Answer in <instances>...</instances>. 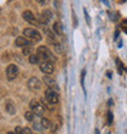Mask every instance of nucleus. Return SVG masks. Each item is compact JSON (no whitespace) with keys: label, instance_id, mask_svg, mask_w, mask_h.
I'll return each instance as SVG.
<instances>
[{"label":"nucleus","instance_id":"423d86ee","mask_svg":"<svg viewBox=\"0 0 127 134\" xmlns=\"http://www.w3.org/2000/svg\"><path fill=\"white\" fill-rule=\"evenodd\" d=\"M18 74V67L15 64H10L6 67V77L9 81H14Z\"/></svg>","mask_w":127,"mask_h":134},{"label":"nucleus","instance_id":"f3484780","mask_svg":"<svg viewBox=\"0 0 127 134\" xmlns=\"http://www.w3.org/2000/svg\"><path fill=\"white\" fill-rule=\"evenodd\" d=\"M32 51H33V49H32V46H25V48H22V54L25 55V56H31L32 55Z\"/></svg>","mask_w":127,"mask_h":134},{"label":"nucleus","instance_id":"1a4fd4ad","mask_svg":"<svg viewBox=\"0 0 127 134\" xmlns=\"http://www.w3.org/2000/svg\"><path fill=\"white\" fill-rule=\"evenodd\" d=\"M33 43L32 40H29L28 38H26L25 35L23 37H17V38L15 39V45L18 46V48H25V46H32L33 45Z\"/></svg>","mask_w":127,"mask_h":134},{"label":"nucleus","instance_id":"2eb2a0df","mask_svg":"<svg viewBox=\"0 0 127 134\" xmlns=\"http://www.w3.org/2000/svg\"><path fill=\"white\" fill-rule=\"evenodd\" d=\"M115 62H116V65H117V72H119L120 74H122V72H124V71H126V68L124 67V64L120 61V59H119V57H116V59H115Z\"/></svg>","mask_w":127,"mask_h":134},{"label":"nucleus","instance_id":"b1692460","mask_svg":"<svg viewBox=\"0 0 127 134\" xmlns=\"http://www.w3.org/2000/svg\"><path fill=\"white\" fill-rule=\"evenodd\" d=\"M72 20H73V26L75 27H77V25H78V22H77V17H76V14H75L73 11H72Z\"/></svg>","mask_w":127,"mask_h":134},{"label":"nucleus","instance_id":"4468645a","mask_svg":"<svg viewBox=\"0 0 127 134\" xmlns=\"http://www.w3.org/2000/svg\"><path fill=\"white\" fill-rule=\"evenodd\" d=\"M28 61H29V64L32 65H40L42 64V61H40V59H39V56L37 55V54H32L31 56L28 57Z\"/></svg>","mask_w":127,"mask_h":134},{"label":"nucleus","instance_id":"6e6552de","mask_svg":"<svg viewBox=\"0 0 127 134\" xmlns=\"http://www.w3.org/2000/svg\"><path fill=\"white\" fill-rule=\"evenodd\" d=\"M27 87L33 92H37V90L42 88V82L39 81L37 77H31L28 79V82H27Z\"/></svg>","mask_w":127,"mask_h":134},{"label":"nucleus","instance_id":"6ab92c4d","mask_svg":"<svg viewBox=\"0 0 127 134\" xmlns=\"http://www.w3.org/2000/svg\"><path fill=\"white\" fill-rule=\"evenodd\" d=\"M84 78H86V70H83L81 72V87L83 89V93H84L86 95V88H84Z\"/></svg>","mask_w":127,"mask_h":134},{"label":"nucleus","instance_id":"ddd939ff","mask_svg":"<svg viewBox=\"0 0 127 134\" xmlns=\"http://www.w3.org/2000/svg\"><path fill=\"white\" fill-rule=\"evenodd\" d=\"M53 31L55 32L56 35H62V26H61L60 22H54Z\"/></svg>","mask_w":127,"mask_h":134},{"label":"nucleus","instance_id":"20e7f679","mask_svg":"<svg viewBox=\"0 0 127 134\" xmlns=\"http://www.w3.org/2000/svg\"><path fill=\"white\" fill-rule=\"evenodd\" d=\"M29 107H31V111L34 112L35 116L42 117L43 115H44V110H45V107H44L39 101H37V100H31V102H29Z\"/></svg>","mask_w":127,"mask_h":134},{"label":"nucleus","instance_id":"0eeeda50","mask_svg":"<svg viewBox=\"0 0 127 134\" xmlns=\"http://www.w3.org/2000/svg\"><path fill=\"white\" fill-rule=\"evenodd\" d=\"M40 71H42L44 74H51L54 73V71H55V67H54V62L51 61H45V62H42L40 66H39Z\"/></svg>","mask_w":127,"mask_h":134},{"label":"nucleus","instance_id":"f257e3e1","mask_svg":"<svg viewBox=\"0 0 127 134\" xmlns=\"http://www.w3.org/2000/svg\"><path fill=\"white\" fill-rule=\"evenodd\" d=\"M37 55L39 56V59H40L42 62H45V61H51V62H53V61H55V57H54L53 53L44 45L38 46V49H37Z\"/></svg>","mask_w":127,"mask_h":134},{"label":"nucleus","instance_id":"f8f14e48","mask_svg":"<svg viewBox=\"0 0 127 134\" xmlns=\"http://www.w3.org/2000/svg\"><path fill=\"white\" fill-rule=\"evenodd\" d=\"M44 83H45V85H48L50 89H53V90H55V92H59V87H57L56 82L54 81V78L49 77V76H45L44 77Z\"/></svg>","mask_w":127,"mask_h":134},{"label":"nucleus","instance_id":"39448f33","mask_svg":"<svg viewBox=\"0 0 127 134\" xmlns=\"http://www.w3.org/2000/svg\"><path fill=\"white\" fill-rule=\"evenodd\" d=\"M45 99L51 104V105H56L59 102V95H57V92L53 90V89H46L45 90Z\"/></svg>","mask_w":127,"mask_h":134},{"label":"nucleus","instance_id":"9d476101","mask_svg":"<svg viewBox=\"0 0 127 134\" xmlns=\"http://www.w3.org/2000/svg\"><path fill=\"white\" fill-rule=\"evenodd\" d=\"M22 17H23V20H25V21H27L28 23H31V25L39 26L38 20L34 17V15H33V12H32V11H28V10H27V11H23Z\"/></svg>","mask_w":127,"mask_h":134},{"label":"nucleus","instance_id":"a878e982","mask_svg":"<svg viewBox=\"0 0 127 134\" xmlns=\"http://www.w3.org/2000/svg\"><path fill=\"white\" fill-rule=\"evenodd\" d=\"M106 77L109 78V79H111L113 78V72L111 71H106Z\"/></svg>","mask_w":127,"mask_h":134},{"label":"nucleus","instance_id":"393cba45","mask_svg":"<svg viewBox=\"0 0 127 134\" xmlns=\"http://www.w3.org/2000/svg\"><path fill=\"white\" fill-rule=\"evenodd\" d=\"M23 134H33V132H32L31 128L25 127V128H23Z\"/></svg>","mask_w":127,"mask_h":134},{"label":"nucleus","instance_id":"7ed1b4c3","mask_svg":"<svg viewBox=\"0 0 127 134\" xmlns=\"http://www.w3.org/2000/svg\"><path fill=\"white\" fill-rule=\"evenodd\" d=\"M51 18H53V12L50 10H44L42 11V14L39 15L38 17V22H39V26H42V27H45L50 21H51Z\"/></svg>","mask_w":127,"mask_h":134},{"label":"nucleus","instance_id":"9b49d317","mask_svg":"<svg viewBox=\"0 0 127 134\" xmlns=\"http://www.w3.org/2000/svg\"><path fill=\"white\" fill-rule=\"evenodd\" d=\"M5 111H6L10 116L16 115V106L12 100H5Z\"/></svg>","mask_w":127,"mask_h":134},{"label":"nucleus","instance_id":"a211bd4d","mask_svg":"<svg viewBox=\"0 0 127 134\" xmlns=\"http://www.w3.org/2000/svg\"><path fill=\"white\" fill-rule=\"evenodd\" d=\"M40 123H42V126H43L44 129H48V128H50V126H51V122H50L48 118H44V117L40 120Z\"/></svg>","mask_w":127,"mask_h":134},{"label":"nucleus","instance_id":"c756f323","mask_svg":"<svg viewBox=\"0 0 127 134\" xmlns=\"http://www.w3.org/2000/svg\"><path fill=\"white\" fill-rule=\"evenodd\" d=\"M114 105V100L113 99H109L108 100V106H113Z\"/></svg>","mask_w":127,"mask_h":134},{"label":"nucleus","instance_id":"f03ea898","mask_svg":"<svg viewBox=\"0 0 127 134\" xmlns=\"http://www.w3.org/2000/svg\"><path fill=\"white\" fill-rule=\"evenodd\" d=\"M23 35H25L26 38L31 39L32 42H40V40H42V34L34 28L23 29Z\"/></svg>","mask_w":127,"mask_h":134},{"label":"nucleus","instance_id":"412c9836","mask_svg":"<svg viewBox=\"0 0 127 134\" xmlns=\"http://www.w3.org/2000/svg\"><path fill=\"white\" fill-rule=\"evenodd\" d=\"M33 128H34L35 131H42V129H44L42 123H38V122H34V123H33Z\"/></svg>","mask_w":127,"mask_h":134},{"label":"nucleus","instance_id":"473e14b6","mask_svg":"<svg viewBox=\"0 0 127 134\" xmlns=\"http://www.w3.org/2000/svg\"><path fill=\"white\" fill-rule=\"evenodd\" d=\"M122 45H124V43H122V40H120L119 42V48H122Z\"/></svg>","mask_w":127,"mask_h":134},{"label":"nucleus","instance_id":"7c9ffc66","mask_svg":"<svg viewBox=\"0 0 127 134\" xmlns=\"http://www.w3.org/2000/svg\"><path fill=\"white\" fill-rule=\"evenodd\" d=\"M50 129H51V131H56V126H55V123H51V126H50Z\"/></svg>","mask_w":127,"mask_h":134},{"label":"nucleus","instance_id":"bb28decb","mask_svg":"<svg viewBox=\"0 0 127 134\" xmlns=\"http://www.w3.org/2000/svg\"><path fill=\"white\" fill-rule=\"evenodd\" d=\"M37 3H39L40 5H45L46 3H48V0H35Z\"/></svg>","mask_w":127,"mask_h":134},{"label":"nucleus","instance_id":"4be33fe9","mask_svg":"<svg viewBox=\"0 0 127 134\" xmlns=\"http://www.w3.org/2000/svg\"><path fill=\"white\" fill-rule=\"evenodd\" d=\"M83 12H84V17H86V21H87V23H88V25L91 26V17H89L88 12H87V10H86V9H83Z\"/></svg>","mask_w":127,"mask_h":134},{"label":"nucleus","instance_id":"cd10ccee","mask_svg":"<svg viewBox=\"0 0 127 134\" xmlns=\"http://www.w3.org/2000/svg\"><path fill=\"white\" fill-rule=\"evenodd\" d=\"M100 1H102V3L104 4L105 6H108V7H109V5H110V4H109V1H108V0H100Z\"/></svg>","mask_w":127,"mask_h":134},{"label":"nucleus","instance_id":"aec40b11","mask_svg":"<svg viewBox=\"0 0 127 134\" xmlns=\"http://www.w3.org/2000/svg\"><path fill=\"white\" fill-rule=\"evenodd\" d=\"M113 121H114V115L111 111L108 112V126H111L113 124Z\"/></svg>","mask_w":127,"mask_h":134},{"label":"nucleus","instance_id":"72a5a7b5","mask_svg":"<svg viewBox=\"0 0 127 134\" xmlns=\"http://www.w3.org/2000/svg\"><path fill=\"white\" fill-rule=\"evenodd\" d=\"M94 134H100V131H99L98 128H97V129L94 131Z\"/></svg>","mask_w":127,"mask_h":134},{"label":"nucleus","instance_id":"2f4dec72","mask_svg":"<svg viewBox=\"0 0 127 134\" xmlns=\"http://www.w3.org/2000/svg\"><path fill=\"white\" fill-rule=\"evenodd\" d=\"M122 31H124V32L127 34V26H122Z\"/></svg>","mask_w":127,"mask_h":134},{"label":"nucleus","instance_id":"c85d7f7f","mask_svg":"<svg viewBox=\"0 0 127 134\" xmlns=\"http://www.w3.org/2000/svg\"><path fill=\"white\" fill-rule=\"evenodd\" d=\"M119 35H120V32H119V31H116V32H115V37H114V39H115V40H117V39H119Z\"/></svg>","mask_w":127,"mask_h":134},{"label":"nucleus","instance_id":"dca6fc26","mask_svg":"<svg viewBox=\"0 0 127 134\" xmlns=\"http://www.w3.org/2000/svg\"><path fill=\"white\" fill-rule=\"evenodd\" d=\"M34 112H33V111H26L25 112V118L27 121H28V122H33V120H34Z\"/></svg>","mask_w":127,"mask_h":134},{"label":"nucleus","instance_id":"f704fd0d","mask_svg":"<svg viewBox=\"0 0 127 134\" xmlns=\"http://www.w3.org/2000/svg\"><path fill=\"white\" fill-rule=\"evenodd\" d=\"M7 134H15V132H9Z\"/></svg>","mask_w":127,"mask_h":134},{"label":"nucleus","instance_id":"5701e85b","mask_svg":"<svg viewBox=\"0 0 127 134\" xmlns=\"http://www.w3.org/2000/svg\"><path fill=\"white\" fill-rule=\"evenodd\" d=\"M15 134H23V128L17 126V127L15 128Z\"/></svg>","mask_w":127,"mask_h":134}]
</instances>
